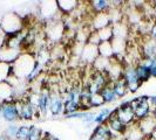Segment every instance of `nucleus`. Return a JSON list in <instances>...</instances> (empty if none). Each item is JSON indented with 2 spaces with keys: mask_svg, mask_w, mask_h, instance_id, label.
<instances>
[{
  "mask_svg": "<svg viewBox=\"0 0 156 140\" xmlns=\"http://www.w3.org/2000/svg\"><path fill=\"white\" fill-rule=\"evenodd\" d=\"M142 140H151V139H150V138H147V137H146V138H143Z\"/></svg>",
  "mask_w": 156,
  "mask_h": 140,
  "instance_id": "36",
  "label": "nucleus"
},
{
  "mask_svg": "<svg viewBox=\"0 0 156 140\" xmlns=\"http://www.w3.org/2000/svg\"><path fill=\"white\" fill-rule=\"evenodd\" d=\"M49 103H51V92L47 90H42V92L39 93L38 104H37L38 115L46 116L49 111Z\"/></svg>",
  "mask_w": 156,
  "mask_h": 140,
  "instance_id": "14",
  "label": "nucleus"
},
{
  "mask_svg": "<svg viewBox=\"0 0 156 140\" xmlns=\"http://www.w3.org/2000/svg\"><path fill=\"white\" fill-rule=\"evenodd\" d=\"M98 50H99V56H102L105 58H112L113 55H114L113 47H112V42L110 41L101 42L98 46Z\"/></svg>",
  "mask_w": 156,
  "mask_h": 140,
  "instance_id": "24",
  "label": "nucleus"
},
{
  "mask_svg": "<svg viewBox=\"0 0 156 140\" xmlns=\"http://www.w3.org/2000/svg\"><path fill=\"white\" fill-rule=\"evenodd\" d=\"M42 69H44V65L37 62L35 67L33 68V70L31 71V74H30V75L27 76L26 81H27V82H33V81H35L37 78H39L40 74L42 72Z\"/></svg>",
  "mask_w": 156,
  "mask_h": 140,
  "instance_id": "29",
  "label": "nucleus"
},
{
  "mask_svg": "<svg viewBox=\"0 0 156 140\" xmlns=\"http://www.w3.org/2000/svg\"><path fill=\"white\" fill-rule=\"evenodd\" d=\"M40 13L41 15L46 19L47 21H54L56 13H60L56 1H45L42 2L41 7H40ZM55 21H60V20H55Z\"/></svg>",
  "mask_w": 156,
  "mask_h": 140,
  "instance_id": "10",
  "label": "nucleus"
},
{
  "mask_svg": "<svg viewBox=\"0 0 156 140\" xmlns=\"http://www.w3.org/2000/svg\"><path fill=\"white\" fill-rule=\"evenodd\" d=\"M89 7L92 9V13L94 14H99V13H108L112 9V1L107 0H93L89 1Z\"/></svg>",
  "mask_w": 156,
  "mask_h": 140,
  "instance_id": "17",
  "label": "nucleus"
},
{
  "mask_svg": "<svg viewBox=\"0 0 156 140\" xmlns=\"http://www.w3.org/2000/svg\"><path fill=\"white\" fill-rule=\"evenodd\" d=\"M42 131L40 130L38 126L31 125V131L28 135V140H42Z\"/></svg>",
  "mask_w": 156,
  "mask_h": 140,
  "instance_id": "32",
  "label": "nucleus"
},
{
  "mask_svg": "<svg viewBox=\"0 0 156 140\" xmlns=\"http://www.w3.org/2000/svg\"><path fill=\"white\" fill-rule=\"evenodd\" d=\"M123 138H125V140H142L146 137L140 130L137 122H135L134 124H130L127 126L126 132L123 134Z\"/></svg>",
  "mask_w": 156,
  "mask_h": 140,
  "instance_id": "18",
  "label": "nucleus"
},
{
  "mask_svg": "<svg viewBox=\"0 0 156 140\" xmlns=\"http://www.w3.org/2000/svg\"><path fill=\"white\" fill-rule=\"evenodd\" d=\"M0 31L6 36H13L18 33L23 31V21L16 13H6L2 15L1 23H0Z\"/></svg>",
  "mask_w": 156,
  "mask_h": 140,
  "instance_id": "2",
  "label": "nucleus"
},
{
  "mask_svg": "<svg viewBox=\"0 0 156 140\" xmlns=\"http://www.w3.org/2000/svg\"><path fill=\"white\" fill-rule=\"evenodd\" d=\"M0 140H11V139H8L7 137H6V135L2 133V134H0Z\"/></svg>",
  "mask_w": 156,
  "mask_h": 140,
  "instance_id": "34",
  "label": "nucleus"
},
{
  "mask_svg": "<svg viewBox=\"0 0 156 140\" xmlns=\"http://www.w3.org/2000/svg\"><path fill=\"white\" fill-rule=\"evenodd\" d=\"M42 140H59L55 135L51 134L48 132H44L42 133Z\"/></svg>",
  "mask_w": 156,
  "mask_h": 140,
  "instance_id": "33",
  "label": "nucleus"
},
{
  "mask_svg": "<svg viewBox=\"0 0 156 140\" xmlns=\"http://www.w3.org/2000/svg\"><path fill=\"white\" fill-rule=\"evenodd\" d=\"M100 95H101L103 101H105V104H110V103H114V102H116L119 99L116 93L114 91V89H113V83L112 82H109L107 85L102 89Z\"/></svg>",
  "mask_w": 156,
  "mask_h": 140,
  "instance_id": "20",
  "label": "nucleus"
},
{
  "mask_svg": "<svg viewBox=\"0 0 156 140\" xmlns=\"http://www.w3.org/2000/svg\"><path fill=\"white\" fill-rule=\"evenodd\" d=\"M16 140H21V139H16Z\"/></svg>",
  "mask_w": 156,
  "mask_h": 140,
  "instance_id": "37",
  "label": "nucleus"
},
{
  "mask_svg": "<svg viewBox=\"0 0 156 140\" xmlns=\"http://www.w3.org/2000/svg\"><path fill=\"white\" fill-rule=\"evenodd\" d=\"M81 60L87 63H92L99 57V50H98V46L94 45H89V43H85L83 49L81 52Z\"/></svg>",
  "mask_w": 156,
  "mask_h": 140,
  "instance_id": "15",
  "label": "nucleus"
},
{
  "mask_svg": "<svg viewBox=\"0 0 156 140\" xmlns=\"http://www.w3.org/2000/svg\"><path fill=\"white\" fill-rule=\"evenodd\" d=\"M11 76H13L12 65L8 63L0 62V82H7V79Z\"/></svg>",
  "mask_w": 156,
  "mask_h": 140,
  "instance_id": "26",
  "label": "nucleus"
},
{
  "mask_svg": "<svg viewBox=\"0 0 156 140\" xmlns=\"http://www.w3.org/2000/svg\"><path fill=\"white\" fill-rule=\"evenodd\" d=\"M30 131H31V125H21V126L19 127V131H18V137H16V139L28 140Z\"/></svg>",
  "mask_w": 156,
  "mask_h": 140,
  "instance_id": "31",
  "label": "nucleus"
},
{
  "mask_svg": "<svg viewBox=\"0 0 156 140\" xmlns=\"http://www.w3.org/2000/svg\"><path fill=\"white\" fill-rule=\"evenodd\" d=\"M56 5L62 15H69L79 7L76 0H56Z\"/></svg>",
  "mask_w": 156,
  "mask_h": 140,
  "instance_id": "16",
  "label": "nucleus"
},
{
  "mask_svg": "<svg viewBox=\"0 0 156 140\" xmlns=\"http://www.w3.org/2000/svg\"><path fill=\"white\" fill-rule=\"evenodd\" d=\"M113 110L109 108H101L100 111L95 115V119H94V124L96 125H103L107 123V120L109 119L110 115H112Z\"/></svg>",
  "mask_w": 156,
  "mask_h": 140,
  "instance_id": "23",
  "label": "nucleus"
},
{
  "mask_svg": "<svg viewBox=\"0 0 156 140\" xmlns=\"http://www.w3.org/2000/svg\"><path fill=\"white\" fill-rule=\"evenodd\" d=\"M16 109H18V113H19V119L23 120H31L34 117L38 115L37 108L32 104L31 102L26 99H18L16 101Z\"/></svg>",
  "mask_w": 156,
  "mask_h": 140,
  "instance_id": "7",
  "label": "nucleus"
},
{
  "mask_svg": "<svg viewBox=\"0 0 156 140\" xmlns=\"http://www.w3.org/2000/svg\"><path fill=\"white\" fill-rule=\"evenodd\" d=\"M108 26H112L109 13H99L94 14L92 18V28L93 31H100L102 28H106Z\"/></svg>",
  "mask_w": 156,
  "mask_h": 140,
  "instance_id": "13",
  "label": "nucleus"
},
{
  "mask_svg": "<svg viewBox=\"0 0 156 140\" xmlns=\"http://www.w3.org/2000/svg\"><path fill=\"white\" fill-rule=\"evenodd\" d=\"M137 124H139V127H140V130L142 131V133L144 134V137L150 138L156 128V118L153 115H150L147 118H144V119H142L140 122H137Z\"/></svg>",
  "mask_w": 156,
  "mask_h": 140,
  "instance_id": "12",
  "label": "nucleus"
},
{
  "mask_svg": "<svg viewBox=\"0 0 156 140\" xmlns=\"http://www.w3.org/2000/svg\"><path fill=\"white\" fill-rule=\"evenodd\" d=\"M13 85H11L8 82H0V104L12 101L11 98L13 97Z\"/></svg>",
  "mask_w": 156,
  "mask_h": 140,
  "instance_id": "19",
  "label": "nucleus"
},
{
  "mask_svg": "<svg viewBox=\"0 0 156 140\" xmlns=\"http://www.w3.org/2000/svg\"><path fill=\"white\" fill-rule=\"evenodd\" d=\"M0 118L11 124L19 120V113L16 109V101L5 102L0 104Z\"/></svg>",
  "mask_w": 156,
  "mask_h": 140,
  "instance_id": "8",
  "label": "nucleus"
},
{
  "mask_svg": "<svg viewBox=\"0 0 156 140\" xmlns=\"http://www.w3.org/2000/svg\"><path fill=\"white\" fill-rule=\"evenodd\" d=\"M147 98H148V96H141V97L134 98L130 101L136 122H140V120L147 118L150 115H153V112H151V110L148 105Z\"/></svg>",
  "mask_w": 156,
  "mask_h": 140,
  "instance_id": "3",
  "label": "nucleus"
},
{
  "mask_svg": "<svg viewBox=\"0 0 156 140\" xmlns=\"http://www.w3.org/2000/svg\"><path fill=\"white\" fill-rule=\"evenodd\" d=\"M109 78L107 76L106 72H99V71H94V74L90 77V82L86 85L88 91L95 95V93H100L102 89L109 83Z\"/></svg>",
  "mask_w": 156,
  "mask_h": 140,
  "instance_id": "5",
  "label": "nucleus"
},
{
  "mask_svg": "<svg viewBox=\"0 0 156 140\" xmlns=\"http://www.w3.org/2000/svg\"><path fill=\"white\" fill-rule=\"evenodd\" d=\"M103 104H105V101H103V98H102V96L100 93L92 95V97L89 99V106H90V109L92 108H101Z\"/></svg>",
  "mask_w": 156,
  "mask_h": 140,
  "instance_id": "30",
  "label": "nucleus"
},
{
  "mask_svg": "<svg viewBox=\"0 0 156 140\" xmlns=\"http://www.w3.org/2000/svg\"><path fill=\"white\" fill-rule=\"evenodd\" d=\"M122 79L125 81V83L127 84L128 91L130 92H136L141 86V83L137 74H136V68L133 64H128L125 67L123 70V75H122Z\"/></svg>",
  "mask_w": 156,
  "mask_h": 140,
  "instance_id": "4",
  "label": "nucleus"
},
{
  "mask_svg": "<svg viewBox=\"0 0 156 140\" xmlns=\"http://www.w3.org/2000/svg\"><path fill=\"white\" fill-rule=\"evenodd\" d=\"M135 68H136V74H137V77H139L141 83L148 81L149 77H151L149 68L144 64V63L142 62V61H141L140 63H137V64L135 65Z\"/></svg>",
  "mask_w": 156,
  "mask_h": 140,
  "instance_id": "22",
  "label": "nucleus"
},
{
  "mask_svg": "<svg viewBox=\"0 0 156 140\" xmlns=\"http://www.w3.org/2000/svg\"><path fill=\"white\" fill-rule=\"evenodd\" d=\"M113 83V89L116 93L117 98H122L125 97L126 95L128 93V88H127V84L125 83V81L121 78L116 82H112Z\"/></svg>",
  "mask_w": 156,
  "mask_h": 140,
  "instance_id": "25",
  "label": "nucleus"
},
{
  "mask_svg": "<svg viewBox=\"0 0 156 140\" xmlns=\"http://www.w3.org/2000/svg\"><path fill=\"white\" fill-rule=\"evenodd\" d=\"M19 127H20V126H18V125H16V124L8 125L7 127L5 128V131H4V134L7 137L8 139L16 140V137H18V131H19Z\"/></svg>",
  "mask_w": 156,
  "mask_h": 140,
  "instance_id": "28",
  "label": "nucleus"
},
{
  "mask_svg": "<svg viewBox=\"0 0 156 140\" xmlns=\"http://www.w3.org/2000/svg\"><path fill=\"white\" fill-rule=\"evenodd\" d=\"M49 112L53 117L61 116L65 113V103L62 96L58 92H51V103H49Z\"/></svg>",
  "mask_w": 156,
  "mask_h": 140,
  "instance_id": "9",
  "label": "nucleus"
},
{
  "mask_svg": "<svg viewBox=\"0 0 156 140\" xmlns=\"http://www.w3.org/2000/svg\"><path fill=\"white\" fill-rule=\"evenodd\" d=\"M98 33L100 41L101 42H106V41H112L113 39V29H112V26H108L106 28H102L100 31H95Z\"/></svg>",
  "mask_w": 156,
  "mask_h": 140,
  "instance_id": "27",
  "label": "nucleus"
},
{
  "mask_svg": "<svg viewBox=\"0 0 156 140\" xmlns=\"http://www.w3.org/2000/svg\"><path fill=\"white\" fill-rule=\"evenodd\" d=\"M115 112H116V117L119 118V120H121L126 126L134 124L136 122L130 101L122 102L120 104V106L115 108Z\"/></svg>",
  "mask_w": 156,
  "mask_h": 140,
  "instance_id": "6",
  "label": "nucleus"
},
{
  "mask_svg": "<svg viewBox=\"0 0 156 140\" xmlns=\"http://www.w3.org/2000/svg\"><path fill=\"white\" fill-rule=\"evenodd\" d=\"M153 116H154V117H155V118H156V109L154 110V112H153Z\"/></svg>",
  "mask_w": 156,
  "mask_h": 140,
  "instance_id": "35",
  "label": "nucleus"
},
{
  "mask_svg": "<svg viewBox=\"0 0 156 140\" xmlns=\"http://www.w3.org/2000/svg\"><path fill=\"white\" fill-rule=\"evenodd\" d=\"M112 29H113V38H119V39H125L128 35V26L126 23L117 21L116 23L112 25Z\"/></svg>",
  "mask_w": 156,
  "mask_h": 140,
  "instance_id": "21",
  "label": "nucleus"
},
{
  "mask_svg": "<svg viewBox=\"0 0 156 140\" xmlns=\"http://www.w3.org/2000/svg\"><path fill=\"white\" fill-rule=\"evenodd\" d=\"M37 64V58L30 53H21L12 63V74L18 79H26Z\"/></svg>",
  "mask_w": 156,
  "mask_h": 140,
  "instance_id": "1",
  "label": "nucleus"
},
{
  "mask_svg": "<svg viewBox=\"0 0 156 140\" xmlns=\"http://www.w3.org/2000/svg\"><path fill=\"white\" fill-rule=\"evenodd\" d=\"M47 36L48 39L58 42L65 36V28H63V23L61 21H53L51 25H48L47 28Z\"/></svg>",
  "mask_w": 156,
  "mask_h": 140,
  "instance_id": "11",
  "label": "nucleus"
}]
</instances>
